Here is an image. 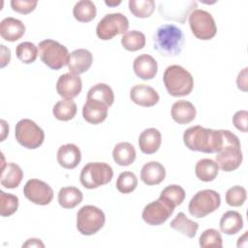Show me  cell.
I'll list each match as a JSON object with an SVG mask.
<instances>
[{"instance_id": "cell-1", "label": "cell", "mask_w": 248, "mask_h": 248, "mask_svg": "<svg viewBox=\"0 0 248 248\" xmlns=\"http://www.w3.org/2000/svg\"><path fill=\"white\" fill-rule=\"evenodd\" d=\"M183 141L192 151L203 153H217L223 144L221 130H213L200 125L185 130Z\"/></svg>"}, {"instance_id": "cell-2", "label": "cell", "mask_w": 248, "mask_h": 248, "mask_svg": "<svg viewBox=\"0 0 248 248\" xmlns=\"http://www.w3.org/2000/svg\"><path fill=\"white\" fill-rule=\"evenodd\" d=\"M184 43L185 37L182 30L173 24L160 25L153 36L154 49L166 57L178 55Z\"/></svg>"}, {"instance_id": "cell-3", "label": "cell", "mask_w": 248, "mask_h": 248, "mask_svg": "<svg viewBox=\"0 0 248 248\" xmlns=\"http://www.w3.org/2000/svg\"><path fill=\"white\" fill-rule=\"evenodd\" d=\"M221 134L223 144L216 153V163L219 169L224 171L235 170L241 165L243 159L239 139L229 130H221Z\"/></svg>"}, {"instance_id": "cell-4", "label": "cell", "mask_w": 248, "mask_h": 248, "mask_svg": "<svg viewBox=\"0 0 248 248\" xmlns=\"http://www.w3.org/2000/svg\"><path fill=\"white\" fill-rule=\"evenodd\" d=\"M163 80L168 93L173 97L187 96L194 87L193 76L179 65L167 67L163 75Z\"/></svg>"}, {"instance_id": "cell-5", "label": "cell", "mask_w": 248, "mask_h": 248, "mask_svg": "<svg viewBox=\"0 0 248 248\" xmlns=\"http://www.w3.org/2000/svg\"><path fill=\"white\" fill-rule=\"evenodd\" d=\"M39 56L42 62L52 70H60L68 65L70 53L68 48L57 41L46 39L38 46Z\"/></svg>"}, {"instance_id": "cell-6", "label": "cell", "mask_w": 248, "mask_h": 248, "mask_svg": "<svg viewBox=\"0 0 248 248\" xmlns=\"http://www.w3.org/2000/svg\"><path fill=\"white\" fill-rule=\"evenodd\" d=\"M113 176L112 168L103 162L86 164L79 174L81 185L86 189H96L109 183Z\"/></svg>"}, {"instance_id": "cell-7", "label": "cell", "mask_w": 248, "mask_h": 248, "mask_svg": "<svg viewBox=\"0 0 248 248\" xmlns=\"http://www.w3.org/2000/svg\"><path fill=\"white\" fill-rule=\"evenodd\" d=\"M221 204L219 193L211 189H204L197 192L189 202L188 209L192 216L203 218L214 212Z\"/></svg>"}, {"instance_id": "cell-8", "label": "cell", "mask_w": 248, "mask_h": 248, "mask_svg": "<svg viewBox=\"0 0 248 248\" xmlns=\"http://www.w3.org/2000/svg\"><path fill=\"white\" fill-rule=\"evenodd\" d=\"M105 222V213L94 205H84L77 213V229L83 235L95 234L104 227Z\"/></svg>"}, {"instance_id": "cell-9", "label": "cell", "mask_w": 248, "mask_h": 248, "mask_svg": "<svg viewBox=\"0 0 248 248\" xmlns=\"http://www.w3.org/2000/svg\"><path fill=\"white\" fill-rule=\"evenodd\" d=\"M15 136L17 142L25 148L36 149L42 145L45 140V133L33 120L24 118L19 120L15 129Z\"/></svg>"}, {"instance_id": "cell-10", "label": "cell", "mask_w": 248, "mask_h": 248, "mask_svg": "<svg viewBox=\"0 0 248 248\" xmlns=\"http://www.w3.org/2000/svg\"><path fill=\"white\" fill-rule=\"evenodd\" d=\"M189 25L193 35L200 40L207 41L217 33V26L210 13L195 9L189 15Z\"/></svg>"}, {"instance_id": "cell-11", "label": "cell", "mask_w": 248, "mask_h": 248, "mask_svg": "<svg viewBox=\"0 0 248 248\" xmlns=\"http://www.w3.org/2000/svg\"><path fill=\"white\" fill-rule=\"evenodd\" d=\"M129 28L128 18L121 13L107 14L97 24L96 34L103 41L111 40L119 34H125Z\"/></svg>"}, {"instance_id": "cell-12", "label": "cell", "mask_w": 248, "mask_h": 248, "mask_svg": "<svg viewBox=\"0 0 248 248\" xmlns=\"http://www.w3.org/2000/svg\"><path fill=\"white\" fill-rule=\"evenodd\" d=\"M195 8H197L196 1H164L159 4L158 10L163 18L184 24L187 16Z\"/></svg>"}, {"instance_id": "cell-13", "label": "cell", "mask_w": 248, "mask_h": 248, "mask_svg": "<svg viewBox=\"0 0 248 248\" xmlns=\"http://www.w3.org/2000/svg\"><path fill=\"white\" fill-rule=\"evenodd\" d=\"M173 210L174 208L169 202L159 198L144 206L141 217L146 224L150 226H159L170 217Z\"/></svg>"}, {"instance_id": "cell-14", "label": "cell", "mask_w": 248, "mask_h": 248, "mask_svg": "<svg viewBox=\"0 0 248 248\" xmlns=\"http://www.w3.org/2000/svg\"><path fill=\"white\" fill-rule=\"evenodd\" d=\"M23 194L27 200L38 205H46L53 199V190L46 182L32 178L29 179L24 187Z\"/></svg>"}, {"instance_id": "cell-15", "label": "cell", "mask_w": 248, "mask_h": 248, "mask_svg": "<svg viewBox=\"0 0 248 248\" xmlns=\"http://www.w3.org/2000/svg\"><path fill=\"white\" fill-rule=\"evenodd\" d=\"M82 89V81L79 76L71 73L61 75L56 82V91L65 99L77 97Z\"/></svg>"}, {"instance_id": "cell-16", "label": "cell", "mask_w": 248, "mask_h": 248, "mask_svg": "<svg viewBox=\"0 0 248 248\" xmlns=\"http://www.w3.org/2000/svg\"><path fill=\"white\" fill-rule=\"evenodd\" d=\"M130 99L133 103L141 107H153L159 102L157 91L146 84H137L130 90Z\"/></svg>"}, {"instance_id": "cell-17", "label": "cell", "mask_w": 248, "mask_h": 248, "mask_svg": "<svg viewBox=\"0 0 248 248\" xmlns=\"http://www.w3.org/2000/svg\"><path fill=\"white\" fill-rule=\"evenodd\" d=\"M93 62L92 53L85 48H78L70 53L68 69L71 74L80 75L89 70Z\"/></svg>"}, {"instance_id": "cell-18", "label": "cell", "mask_w": 248, "mask_h": 248, "mask_svg": "<svg viewBox=\"0 0 248 248\" xmlns=\"http://www.w3.org/2000/svg\"><path fill=\"white\" fill-rule=\"evenodd\" d=\"M133 69L137 77L143 80H148L155 78L158 65L157 61L151 55L143 53L135 58Z\"/></svg>"}, {"instance_id": "cell-19", "label": "cell", "mask_w": 248, "mask_h": 248, "mask_svg": "<svg viewBox=\"0 0 248 248\" xmlns=\"http://www.w3.org/2000/svg\"><path fill=\"white\" fill-rule=\"evenodd\" d=\"M58 164L67 170H72L78 167L81 160V152L79 148L74 143H67L61 145L57 150Z\"/></svg>"}, {"instance_id": "cell-20", "label": "cell", "mask_w": 248, "mask_h": 248, "mask_svg": "<svg viewBox=\"0 0 248 248\" xmlns=\"http://www.w3.org/2000/svg\"><path fill=\"white\" fill-rule=\"evenodd\" d=\"M2 160L0 176L1 185L8 189H15L20 184L23 178V171L21 168L15 163L5 164L4 156H2Z\"/></svg>"}, {"instance_id": "cell-21", "label": "cell", "mask_w": 248, "mask_h": 248, "mask_svg": "<svg viewBox=\"0 0 248 248\" xmlns=\"http://www.w3.org/2000/svg\"><path fill=\"white\" fill-rule=\"evenodd\" d=\"M25 33V25L17 18L8 16L0 23V35L8 42L19 40Z\"/></svg>"}, {"instance_id": "cell-22", "label": "cell", "mask_w": 248, "mask_h": 248, "mask_svg": "<svg viewBox=\"0 0 248 248\" xmlns=\"http://www.w3.org/2000/svg\"><path fill=\"white\" fill-rule=\"evenodd\" d=\"M172 119L181 125L192 122L197 114L195 106L186 100H179L173 103L170 109Z\"/></svg>"}, {"instance_id": "cell-23", "label": "cell", "mask_w": 248, "mask_h": 248, "mask_svg": "<svg viewBox=\"0 0 248 248\" xmlns=\"http://www.w3.org/2000/svg\"><path fill=\"white\" fill-rule=\"evenodd\" d=\"M166 177V170L164 166L156 161H151L144 164L140 170L141 181L148 185H158Z\"/></svg>"}, {"instance_id": "cell-24", "label": "cell", "mask_w": 248, "mask_h": 248, "mask_svg": "<svg viewBox=\"0 0 248 248\" xmlns=\"http://www.w3.org/2000/svg\"><path fill=\"white\" fill-rule=\"evenodd\" d=\"M162 142V137L159 130L148 128L143 130L139 137V146L142 153L153 154L158 151Z\"/></svg>"}, {"instance_id": "cell-25", "label": "cell", "mask_w": 248, "mask_h": 248, "mask_svg": "<svg viewBox=\"0 0 248 248\" xmlns=\"http://www.w3.org/2000/svg\"><path fill=\"white\" fill-rule=\"evenodd\" d=\"M108 107L102 103L86 100L82 108V116L85 121L96 125L103 122L108 116Z\"/></svg>"}, {"instance_id": "cell-26", "label": "cell", "mask_w": 248, "mask_h": 248, "mask_svg": "<svg viewBox=\"0 0 248 248\" xmlns=\"http://www.w3.org/2000/svg\"><path fill=\"white\" fill-rule=\"evenodd\" d=\"M219 227L222 232L232 235L235 234L243 228L242 216L235 210H229L225 212L219 223Z\"/></svg>"}, {"instance_id": "cell-27", "label": "cell", "mask_w": 248, "mask_h": 248, "mask_svg": "<svg viewBox=\"0 0 248 248\" xmlns=\"http://www.w3.org/2000/svg\"><path fill=\"white\" fill-rule=\"evenodd\" d=\"M136 149L135 147L127 141H122L117 143L112 150V158L114 162L122 167L130 166L136 160Z\"/></svg>"}, {"instance_id": "cell-28", "label": "cell", "mask_w": 248, "mask_h": 248, "mask_svg": "<svg viewBox=\"0 0 248 248\" xmlns=\"http://www.w3.org/2000/svg\"><path fill=\"white\" fill-rule=\"evenodd\" d=\"M86 100L102 103L108 108L114 102V94L109 85L106 83H97L88 90Z\"/></svg>"}, {"instance_id": "cell-29", "label": "cell", "mask_w": 248, "mask_h": 248, "mask_svg": "<svg viewBox=\"0 0 248 248\" xmlns=\"http://www.w3.org/2000/svg\"><path fill=\"white\" fill-rule=\"evenodd\" d=\"M83 195L79 189L74 186L62 187L58 192V203L66 209L76 207L82 202Z\"/></svg>"}, {"instance_id": "cell-30", "label": "cell", "mask_w": 248, "mask_h": 248, "mask_svg": "<svg viewBox=\"0 0 248 248\" xmlns=\"http://www.w3.org/2000/svg\"><path fill=\"white\" fill-rule=\"evenodd\" d=\"M218 172L219 167L217 163L211 159H201L197 162L195 167L196 176L203 182L213 181L218 175Z\"/></svg>"}, {"instance_id": "cell-31", "label": "cell", "mask_w": 248, "mask_h": 248, "mask_svg": "<svg viewBox=\"0 0 248 248\" xmlns=\"http://www.w3.org/2000/svg\"><path fill=\"white\" fill-rule=\"evenodd\" d=\"M170 227L174 231H177L178 232L182 233L183 235L193 238L197 233L199 224L187 218V216L183 212H179L170 222Z\"/></svg>"}, {"instance_id": "cell-32", "label": "cell", "mask_w": 248, "mask_h": 248, "mask_svg": "<svg viewBox=\"0 0 248 248\" xmlns=\"http://www.w3.org/2000/svg\"><path fill=\"white\" fill-rule=\"evenodd\" d=\"M97 9L90 0L78 1L73 8L74 17L79 22H89L96 16Z\"/></svg>"}, {"instance_id": "cell-33", "label": "cell", "mask_w": 248, "mask_h": 248, "mask_svg": "<svg viewBox=\"0 0 248 248\" xmlns=\"http://www.w3.org/2000/svg\"><path fill=\"white\" fill-rule=\"evenodd\" d=\"M52 113L60 121H69L77 114V105L72 99L58 101L52 108Z\"/></svg>"}, {"instance_id": "cell-34", "label": "cell", "mask_w": 248, "mask_h": 248, "mask_svg": "<svg viewBox=\"0 0 248 248\" xmlns=\"http://www.w3.org/2000/svg\"><path fill=\"white\" fill-rule=\"evenodd\" d=\"M121 45L129 51L140 50L145 46V36L142 32L138 30L127 31L121 38Z\"/></svg>"}, {"instance_id": "cell-35", "label": "cell", "mask_w": 248, "mask_h": 248, "mask_svg": "<svg viewBox=\"0 0 248 248\" xmlns=\"http://www.w3.org/2000/svg\"><path fill=\"white\" fill-rule=\"evenodd\" d=\"M159 198L163 199L173 208H175L183 202L185 199V191L181 186L177 184H171L163 189Z\"/></svg>"}, {"instance_id": "cell-36", "label": "cell", "mask_w": 248, "mask_h": 248, "mask_svg": "<svg viewBox=\"0 0 248 248\" xmlns=\"http://www.w3.org/2000/svg\"><path fill=\"white\" fill-rule=\"evenodd\" d=\"M128 5L132 15L140 18L149 17L155 10L153 0H130Z\"/></svg>"}, {"instance_id": "cell-37", "label": "cell", "mask_w": 248, "mask_h": 248, "mask_svg": "<svg viewBox=\"0 0 248 248\" xmlns=\"http://www.w3.org/2000/svg\"><path fill=\"white\" fill-rule=\"evenodd\" d=\"M16 54L22 63L30 64L33 63L38 56V47L31 42H22L16 46Z\"/></svg>"}, {"instance_id": "cell-38", "label": "cell", "mask_w": 248, "mask_h": 248, "mask_svg": "<svg viewBox=\"0 0 248 248\" xmlns=\"http://www.w3.org/2000/svg\"><path fill=\"white\" fill-rule=\"evenodd\" d=\"M18 208V198L15 195L0 192V215L8 217L14 214Z\"/></svg>"}, {"instance_id": "cell-39", "label": "cell", "mask_w": 248, "mask_h": 248, "mask_svg": "<svg viewBox=\"0 0 248 248\" xmlns=\"http://www.w3.org/2000/svg\"><path fill=\"white\" fill-rule=\"evenodd\" d=\"M138 186V178L132 171H123L116 180V189L122 194L133 192Z\"/></svg>"}, {"instance_id": "cell-40", "label": "cell", "mask_w": 248, "mask_h": 248, "mask_svg": "<svg viewBox=\"0 0 248 248\" xmlns=\"http://www.w3.org/2000/svg\"><path fill=\"white\" fill-rule=\"evenodd\" d=\"M200 246L205 247H222L223 239L221 233L215 229H207L203 231L199 239Z\"/></svg>"}, {"instance_id": "cell-41", "label": "cell", "mask_w": 248, "mask_h": 248, "mask_svg": "<svg viewBox=\"0 0 248 248\" xmlns=\"http://www.w3.org/2000/svg\"><path fill=\"white\" fill-rule=\"evenodd\" d=\"M226 202L229 205L238 207L241 206L246 201V189L242 186L235 185L231 187L226 192Z\"/></svg>"}, {"instance_id": "cell-42", "label": "cell", "mask_w": 248, "mask_h": 248, "mask_svg": "<svg viewBox=\"0 0 248 248\" xmlns=\"http://www.w3.org/2000/svg\"><path fill=\"white\" fill-rule=\"evenodd\" d=\"M37 1H27V0H12V9L19 14L27 15L33 12L37 6Z\"/></svg>"}, {"instance_id": "cell-43", "label": "cell", "mask_w": 248, "mask_h": 248, "mask_svg": "<svg viewBox=\"0 0 248 248\" xmlns=\"http://www.w3.org/2000/svg\"><path fill=\"white\" fill-rule=\"evenodd\" d=\"M247 118H248V112L246 110H238L232 116V124L240 132L246 133L248 130Z\"/></svg>"}, {"instance_id": "cell-44", "label": "cell", "mask_w": 248, "mask_h": 248, "mask_svg": "<svg viewBox=\"0 0 248 248\" xmlns=\"http://www.w3.org/2000/svg\"><path fill=\"white\" fill-rule=\"evenodd\" d=\"M247 70L248 68H244L241 72H239L237 78H236V84L238 89H240L243 92L247 91V86H248V82H247Z\"/></svg>"}, {"instance_id": "cell-45", "label": "cell", "mask_w": 248, "mask_h": 248, "mask_svg": "<svg viewBox=\"0 0 248 248\" xmlns=\"http://www.w3.org/2000/svg\"><path fill=\"white\" fill-rule=\"evenodd\" d=\"M1 63L0 67L4 68L7 64H9L11 60V50L6 47L4 45H1Z\"/></svg>"}, {"instance_id": "cell-46", "label": "cell", "mask_w": 248, "mask_h": 248, "mask_svg": "<svg viewBox=\"0 0 248 248\" xmlns=\"http://www.w3.org/2000/svg\"><path fill=\"white\" fill-rule=\"evenodd\" d=\"M22 247H45V244L38 238H29Z\"/></svg>"}, {"instance_id": "cell-47", "label": "cell", "mask_w": 248, "mask_h": 248, "mask_svg": "<svg viewBox=\"0 0 248 248\" xmlns=\"http://www.w3.org/2000/svg\"><path fill=\"white\" fill-rule=\"evenodd\" d=\"M1 123H2V137H1V141H3L5 140V137L6 135L9 133V127L6 123L5 120H1Z\"/></svg>"}, {"instance_id": "cell-48", "label": "cell", "mask_w": 248, "mask_h": 248, "mask_svg": "<svg viewBox=\"0 0 248 248\" xmlns=\"http://www.w3.org/2000/svg\"><path fill=\"white\" fill-rule=\"evenodd\" d=\"M105 3H106V5H108V6H112V7H114V6L119 5V4L121 3V1H117V2H108V1H106Z\"/></svg>"}]
</instances>
